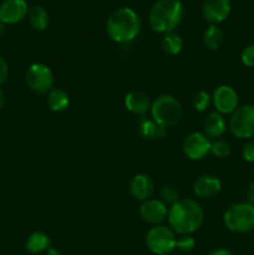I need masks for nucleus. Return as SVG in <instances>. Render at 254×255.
Listing matches in <instances>:
<instances>
[{
  "mask_svg": "<svg viewBox=\"0 0 254 255\" xmlns=\"http://www.w3.org/2000/svg\"><path fill=\"white\" fill-rule=\"evenodd\" d=\"M25 247L29 253L40 254L50 248V239L44 232H34L27 238Z\"/></svg>",
  "mask_w": 254,
  "mask_h": 255,
  "instance_id": "412c9836",
  "label": "nucleus"
},
{
  "mask_svg": "<svg viewBox=\"0 0 254 255\" xmlns=\"http://www.w3.org/2000/svg\"><path fill=\"white\" fill-rule=\"evenodd\" d=\"M212 102L217 112L221 115H232L238 109V94L232 86L221 85L213 91Z\"/></svg>",
  "mask_w": 254,
  "mask_h": 255,
  "instance_id": "9d476101",
  "label": "nucleus"
},
{
  "mask_svg": "<svg viewBox=\"0 0 254 255\" xmlns=\"http://www.w3.org/2000/svg\"><path fill=\"white\" fill-rule=\"evenodd\" d=\"M151 116L159 126L168 128L174 126L182 119V106L176 97L171 95H161L151 104Z\"/></svg>",
  "mask_w": 254,
  "mask_h": 255,
  "instance_id": "20e7f679",
  "label": "nucleus"
},
{
  "mask_svg": "<svg viewBox=\"0 0 254 255\" xmlns=\"http://www.w3.org/2000/svg\"><path fill=\"white\" fill-rule=\"evenodd\" d=\"M211 139L203 132H192L182 143L183 153L192 161H199L211 152Z\"/></svg>",
  "mask_w": 254,
  "mask_h": 255,
  "instance_id": "1a4fd4ad",
  "label": "nucleus"
},
{
  "mask_svg": "<svg viewBox=\"0 0 254 255\" xmlns=\"http://www.w3.org/2000/svg\"><path fill=\"white\" fill-rule=\"evenodd\" d=\"M27 19H29V24L31 25L32 29L37 30V31L47 29L50 24L49 12L40 5H34L30 7L27 11Z\"/></svg>",
  "mask_w": 254,
  "mask_h": 255,
  "instance_id": "6ab92c4d",
  "label": "nucleus"
},
{
  "mask_svg": "<svg viewBox=\"0 0 254 255\" xmlns=\"http://www.w3.org/2000/svg\"><path fill=\"white\" fill-rule=\"evenodd\" d=\"M4 32H5V26H4V24H2V22H0V37L4 35Z\"/></svg>",
  "mask_w": 254,
  "mask_h": 255,
  "instance_id": "f704fd0d",
  "label": "nucleus"
},
{
  "mask_svg": "<svg viewBox=\"0 0 254 255\" xmlns=\"http://www.w3.org/2000/svg\"><path fill=\"white\" fill-rule=\"evenodd\" d=\"M246 199H247V203L254 206V182H252V183L248 186V188H247Z\"/></svg>",
  "mask_w": 254,
  "mask_h": 255,
  "instance_id": "7c9ffc66",
  "label": "nucleus"
},
{
  "mask_svg": "<svg viewBox=\"0 0 254 255\" xmlns=\"http://www.w3.org/2000/svg\"><path fill=\"white\" fill-rule=\"evenodd\" d=\"M125 107L131 114L143 116L151 109L148 95L142 90H132L125 96Z\"/></svg>",
  "mask_w": 254,
  "mask_h": 255,
  "instance_id": "2eb2a0df",
  "label": "nucleus"
},
{
  "mask_svg": "<svg viewBox=\"0 0 254 255\" xmlns=\"http://www.w3.org/2000/svg\"><path fill=\"white\" fill-rule=\"evenodd\" d=\"M29 7L25 0H4L0 4V22L17 24L27 15Z\"/></svg>",
  "mask_w": 254,
  "mask_h": 255,
  "instance_id": "ddd939ff",
  "label": "nucleus"
},
{
  "mask_svg": "<svg viewBox=\"0 0 254 255\" xmlns=\"http://www.w3.org/2000/svg\"><path fill=\"white\" fill-rule=\"evenodd\" d=\"M223 223L231 232L244 234L254 229V206L241 202L232 204L223 214Z\"/></svg>",
  "mask_w": 254,
  "mask_h": 255,
  "instance_id": "39448f33",
  "label": "nucleus"
},
{
  "mask_svg": "<svg viewBox=\"0 0 254 255\" xmlns=\"http://www.w3.org/2000/svg\"><path fill=\"white\" fill-rule=\"evenodd\" d=\"M184 9L179 0H157L149 10V25L156 32H171L181 24Z\"/></svg>",
  "mask_w": 254,
  "mask_h": 255,
  "instance_id": "7ed1b4c3",
  "label": "nucleus"
},
{
  "mask_svg": "<svg viewBox=\"0 0 254 255\" xmlns=\"http://www.w3.org/2000/svg\"><path fill=\"white\" fill-rule=\"evenodd\" d=\"M241 61L244 66L254 67V44L248 45L242 50Z\"/></svg>",
  "mask_w": 254,
  "mask_h": 255,
  "instance_id": "cd10ccee",
  "label": "nucleus"
},
{
  "mask_svg": "<svg viewBox=\"0 0 254 255\" xmlns=\"http://www.w3.org/2000/svg\"><path fill=\"white\" fill-rule=\"evenodd\" d=\"M227 122L223 115L214 111L211 112L203 121V133L208 138L218 139L226 132Z\"/></svg>",
  "mask_w": 254,
  "mask_h": 255,
  "instance_id": "f3484780",
  "label": "nucleus"
},
{
  "mask_svg": "<svg viewBox=\"0 0 254 255\" xmlns=\"http://www.w3.org/2000/svg\"><path fill=\"white\" fill-rule=\"evenodd\" d=\"M211 153L218 158H226L231 154V144L224 139H214L211 142Z\"/></svg>",
  "mask_w": 254,
  "mask_h": 255,
  "instance_id": "393cba45",
  "label": "nucleus"
},
{
  "mask_svg": "<svg viewBox=\"0 0 254 255\" xmlns=\"http://www.w3.org/2000/svg\"><path fill=\"white\" fill-rule=\"evenodd\" d=\"M231 10V0H204L202 5V16L212 25H217L229 16Z\"/></svg>",
  "mask_w": 254,
  "mask_h": 255,
  "instance_id": "9b49d317",
  "label": "nucleus"
},
{
  "mask_svg": "<svg viewBox=\"0 0 254 255\" xmlns=\"http://www.w3.org/2000/svg\"><path fill=\"white\" fill-rule=\"evenodd\" d=\"M224 41V34L217 25H211L203 32V42L209 50H218Z\"/></svg>",
  "mask_w": 254,
  "mask_h": 255,
  "instance_id": "4be33fe9",
  "label": "nucleus"
},
{
  "mask_svg": "<svg viewBox=\"0 0 254 255\" xmlns=\"http://www.w3.org/2000/svg\"><path fill=\"white\" fill-rule=\"evenodd\" d=\"M46 255H61V254H60V252L57 251V249L50 247V248L46 251Z\"/></svg>",
  "mask_w": 254,
  "mask_h": 255,
  "instance_id": "473e14b6",
  "label": "nucleus"
},
{
  "mask_svg": "<svg viewBox=\"0 0 254 255\" xmlns=\"http://www.w3.org/2000/svg\"><path fill=\"white\" fill-rule=\"evenodd\" d=\"M221 179L212 174H203V176L198 177L193 184L194 194L203 199L213 198L221 192Z\"/></svg>",
  "mask_w": 254,
  "mask_h": 255,
  "instance_id": "4468645a",
  "label": "nucleus"
},
{
  "mask_svg": "<svg viewBox=\"0 0 254 255\" xmlns=\"http://www.w3.org/2000/svg\"><path fill=\"white\" fill-rule=\"evenodd\" d=\"M47 105L52 112H64L70 105V96L62 89H52L47 95Z\"/></svg>",
  "mask_w": 254,
  "mask_h": 255,
  "instance_id": "aec40b11",
  "label": "nucleus"
},
{
  "mask_svg": "<svg viewBox=\"0 0 254 255\" xmlns=\"http://www.w3.org/2000/svg\"><path fill=\"white\" fill-rule=\"evenodd\" d=\"M139 216L147 223L159 226L168 217V208L159 199L149 198L142 202L141 207H139Z\"/></svg>",
  "mask_w": 254,
  "mask_h": 255,
  "instance_id": "f8f14e48",
  "label": "nucleus"
},
{
  "mask_svg": "<svg viewBox=\"0 0 254 255\" xmlns=\"http://www.w3.org/2000/svg\"><path fill=\"white\" fill-rule=\"evenodd\" d=\"M209 255H232V253L227 249H217V251L212 252Z\"/></svg>",
  "mask_w": 254,
  "mask_h": 255,
  "instance_id": "2f4dec72",
  "label": "nucleus"
},
{
  "mask_svg": "<svg viewBox=\"0 0 254 255\" xmlns=\"http://www.w3.org/2000/svg\"><path fill=\"white\" fill-rule=\"evenodd\" d=\"M228 127L231 133L237 138L254 137V105L238 107L231 115Z\"/></svg>",
  "mask_w": 254,
  "mask_h": 255,
  "instance_id": "0eeeda50",
  "label": "nucleus"
},
{
  "mask_svg": "<svg viewBox=\"0 0 254 255\" xmlns=\"http://www.w3.org/2000/svg\"><path fill=\"white\" fill-rule=\"evenodd\" d=\"M138 132L143 138L147 139H162L166 137L167 134V128L159 126L158 124L153 121L151 119H146V117H142L141 122H139Z\"/></svg>",
  "mask_w": 254,
  "mask_h": 255,
  "instance_id": "a211bd4d",
  "label": "nucleus"
},
{
  "mask_svg": "<svg viewBox=\"0 0 254 255\" xmlns=\"http://www.w3.org/2000/svg\"><path fill=\"white\" fill-rule=\"evenodd\" d=\"M129 192L137 201H147L151 198L152 193H153V182L147 174H136L129 182Z\"/></svg>",
  "mask_w": 254,
  "mask_h": 255,
  "instance_id": "dca6fc26",
  "label": "nucleus"
},
{
  "mask_svg": "<svg viewBox=\"0 0 254 255\" xmlns=\"http://www.w3.org/2000/svg\"><path fill=\"white\" fill-rule=\"evenodd\" d=\"M242 156L249 163H254V141L248 142L246 146L243 147V151H242Z\"/></svg>",
  "mask_w": 254,
  "mask_h": 255,
  "instance_id": "c85d7f7f",
  "label": "nucleus"
},
{
  "mask_svg": "<svg viewBox=\"0 0 254 255\" xmlns=\"http://www.w3.org/2000/svg\"><path fill=\"white\" fill-rule=\"evenodd\" d=\"M5 104V94L1 89H0V109H2Z\"/></svg>",
  "mask_w": 254,
  "mask_h": 255,
  "instance_id": "72a5a7b5",
  "label": "nucleus"
},
{
  "mask_svg": "<svg viewBox=\"0 0 254 255\" xmlns=\"http://www.w3.org/2000/svg\"><path fill=\"white\" fill-rule=\"evenodd\" d=\"M7 76H9V65L6 60L0 56V85L6 81Z\"/></svg>",
  "mask_w": 254,
  "mask_h": 255,
  "instance_id": "c756f323",
  "label": "nucleus"
},
{
  "mask_svg": "<svg viewBox=\"0 0 254 255\" xmlns=\"http://www.w3.org/2000/svg\"><path fill=\"white\" fill-rule=\"evenodd\" d=\"M204 212L201 204L193 199H179L168 209L167 221L169 228L179 236L192 234L201 228L203 224Z\"/></svg>",
  "mask_w": 254,
  "mask_h": 255,
  "instance_id": "f257e3e1",
  "label": "nucleus"
},
{
  "mask_svg": "<svg viewBox=\"0 0 254 255\" xmlns=\"http://www.w3.org/2000/svg\"><path fill=\"white\" fill-rule=\"evenodd\" d=\"M27 86L36 94H49L54 87V74L45 64H32L26 71Z\"/></svg>",
  "mask_w": 254,
  "mask_h": 255,
  "instance_id": "6e6552de",
  "label": "nucleus"
},
{
  "mask_svg": "<svg viewBox=\"0 0 254 255\" xmlns=\"http://www.w3.org/2000/svg\"><path fill=\"white\" fill-rule=\"evenodd\" d=\"M141 19L131 7H120L110 14L106 21L107 36L115 42H129L139 34Z\"/></svg>",
  "mask_w": 254,
  "mask_h": 255,
  "instance_id": "f03ea898",
  "label": "nucleus"
},
{
  "mask_svg": "<svg viewBox=\"0 0 254 255\" xmlns=\"http://www.w3.org/2000/svg\"><path fill=\"white\" fill-rule=\"evenodd\" d=\"M159 197L161 199L159 201L163 202L164 204H169V206H173L174 203L179 201V197H178V192L177 189L174 188L173 186H164L162 187L161 192H159Z\"/></svg>",
  "mask_w": 254,
  "mask_h": 255,
  "instance_id": "a878e982",
  "label": "nucleus"
},
{
  "mask_svg": "<svg viewBox=\"0 0 254 255\" xmlns=\"http://www.w3.org/2000/svg\"><path fill=\"white\" fill-rule=\"evenodd\" d=\"M212 101V97L209 96L208 92H206L204 90H199V91L194 92V95L192 96V106L196 110L197 112H203L208 109L209 104Z\"/></svg>",
  "mask_w": 254,
  "mask_h": 255,
  "instance_id": "b1692460",
  "label": "nucleus"
},
{
  "mask_svg": "<svg viewBox=\"0 0 254 255\" xmlns=\"http://www.w3.org/2000/svg\"><path fill=\"white\" fill-rule=\"evenodd\" d=\"M196 247V241L191 234H184V236H179L176 242V248L178 251L183 252V253H188L192 252Z\"/></svg>",
  "mask_w": 254,
  "mask_h": 255,
  "instance_id": "bb28decb",
  "label": "nucleus"
},
{
  "mask_svg": "<svg viewBox=\"0 0 254 255\" xmlns=\"http://www.w3.org/2000/svg\"><path fill=\"white\" fill-rule=\"evenodd\" d=\"M177 237L172 228L166 226H154L147 232L146 246L154 255H168L176 249Z\"/></svg>",
  "mask_w": 254,
  "mask_h": 255,
  "instance_id": "423d86ee",
  "label": "nucleus"
},
{
  "mask_svg": "<svg viewBox=\"0 0 254 255\" xmlns=\"http://www.w3.org/2000/svg\"><path fill=\"white\" fill-rule=\"evenodd\" d=\"M161 47L166 54L177 55L182 51L183 40H182V37L179 36L178 34H176L174 31L167 32V34H164V36L162 37Z\"/></svg>",
  "mask_w": 254,
  "mask_h": 255,
  "instance_id": "5701e85b",
  "label": "nucleus"
}]
</instances>
